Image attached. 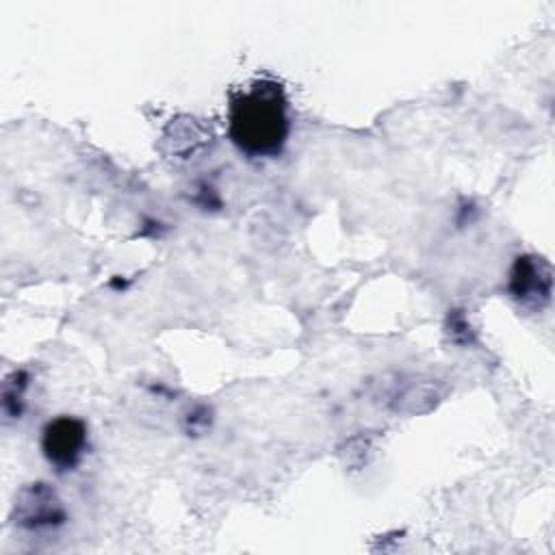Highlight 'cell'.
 <instances>
[{"mask_svg":"<svg viewBox=\"0 0 555 555\" xmlns=\"http://www.w3.org/2000/svg\"><path fill=\"white\" fill-rule=\"evenodd\" d=\"M230 141L249 158L282 154L291 134V113L284 87L271 78L251 80L230 98Z\"/></svg>","mask_w":555,"mask_h":555,"instance_id":"obj_1","label":"cell"},{"mask_svg":"<svg viewBox=\"0 0 555 555\" xmlns=\"http://www.w3.org/2000/svg\"><path fill=\"white\" fill-rule=\"evenodd\" d=\"M509 293L522 306H544L551 297L548 264L535 256H518L509 273Z\"/></svg>","mask_w":555,"mask_h":555,"instance_id":"obj_3","label":"cell"},{"mask_svg":"<svg viewBox=\"0 0 555 555\" xmlns=\"http://www.w3.org/2000/svg\"><path fill=\"white\" fill-rule=\"evenodd\" d=\"M87 451V425L76 416H56L41 431V453L59 473L74 470Z\"/></svg>","mask_w":555,"mask_h":555,"instance_id":"obj_2","label":"cell"}]
</instances>
